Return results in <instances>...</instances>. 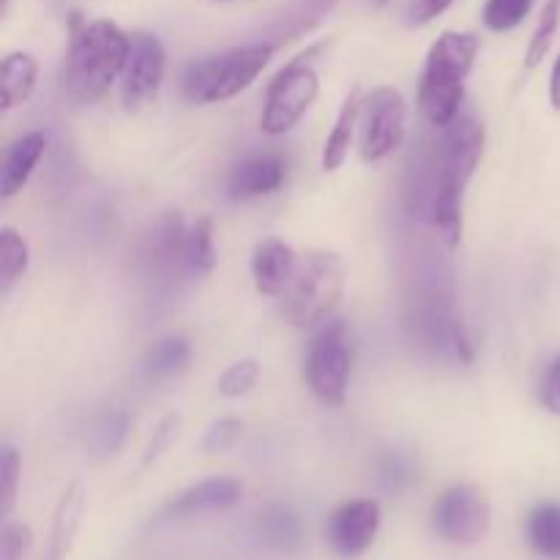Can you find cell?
I'll list each match as a JSON object with an SVG mask.
<instances>
[{
    "label": "cell",
    "instance_id": "5bb4252c",
    "mask_svg": "<svg viewBox=\"0 0 560 560\" xmlns=\"http://www.w3.org/2000/svg\"><path fill=\"white\" fill-rule=\"evenodd\" d=\"M337 3L339 0H284L262 22L255 42H266L277 49L290 42H299V38L310 36L315 27H320L326 16L337 9Z\"/></svg>",
    "mask_w": 560,
    "mask_h": 560
},
{
    "label": "cell",
    "instance_id": "d6986e66",
    "mask_svg": "<svg viewBox=\"0 0 560 560\" xmlns=\"http://www.w3.org/2000/svg\"><path fill=\"white\" fill-rule=\"evenodd\" d=\"M255 534L262 547L282 556H295L306 545V525L288 503H271L255 520Z\"/></svg>",
    "mask_w": 560,
    "mask_h": 560
},
{
    "label": "cell",
    "instance_id": "e0dca14e",
    "mask_svg": "<svg viewBox=\"0 0 560 560\" xmlns=\"http://www.w3.org/2000/svg\"><path fill=\"white\" fill-rule=\"evenodd\" d=\"M82 514H85V490L80 481H71L55 503L44 560H69L77 534H80Z\"/></svg>",
    "mask_w": 560,
    "mask_h": 560
},
{
    "label": "cell",
    "instance_id": "30bf717a",
    "mask_svg": "<svg viewBox=\"0 0 560 560\" xmlns=\"http://www.w3.org/2000/svg\"><path fill=\"white\" fill-rule=\"evenodd\" d=\"M186 233H189V224L184 222L180 211H164L162 217H156L140 244V266L148 279L162 284L189 279L186 273Z\"/></svg>",
    "mask_w": 560,
    "mask_h": 560
},
{
    "label": "cell",
    "instance_id": "ac0fdd59",
    "mask_svg": "<svg viewBox=\"0 0 560 560\" xmlns=\"http://www.w3.org/2000/svg\"><path fill=\"white\" fill-rule=\"evenodd\" d=\"M47 145L49 140L44 131H25L5 148L3 170H0V195H3V200H11V197L25 189L27 180L36 173L38 162L47 153Z\"/></svg>",
    "mask_w": 560,
    "mask_h": 560
},
{
    "label": "cell",
    "instance_id": "836d02e7",
    "mask_svg": "<svg viewBox=\"0 0 560 560\" xmlns=\"http://www.w3.org/2000/svg\"><path fill=\"white\" fill-rule=\"evenodd\" d=\"M33 530L22 520H3L0 536V560H31Z\"/></svg>",
    "mask_w": 560,
    "mask_h": 560
},
{
    "label": "cell",
    "instance_id": "9a60e30c",
    "mask_svg": "<svg viewBox=\"0 0 560 560\" xmlns=\"http://www.w3.org/2000/svg\"><path fill=\"white\" fill-rule=\"evenodd\" d=\"M284 175H288V164L277 153H255V156H246L230 170L228 175V197L233 202H249L260 200V197L277 195L284 184Z\"/></svg>",
    "mask_w": 560,
    "mask_h": 560
},
{
    "label": "cell",
    "instance_id": "1f68e13d",
    "mask_svg": "<svg viewBox=\"0 0 560 560\" xmlns=\"http://www.w3.org/2000/svg\"><path fill=\"white\" fill-rule=\"evenodd\" d=\"M180 430H184V419H180L178 413L164 416V419L156 424V430H153L151 441H148L145 448H142L140 468L142 470L153 468V465H156L159 459L170 452V448H173V443L180 438Z\"/></svg>",
    "mask_w": 560,
    "mask_h": 560
},
{
    "label": "cell",
    "instance_id": "ffe728a7",
    "mask_svg": "<svg viewBox=\"0 0 560 560\" xmlns=\"http://www.w3.org/2000/svg\"><path fill=\"white\" fill-rule=\"evenodd\" d=\"M359 113H361V88L345 96L342 107H339L337 120H334V129L328 131L326 142H323L320 153V167L326 173H337L350 156V148H353L355 135H359Z\"/></svg>",
    "mask_w": 560,
    "mask_h": 560
},
{
    "label": "cell",
    "instance_id": "2e32d148",
    "mask_svg": "<svg viewBox=\"0 0 560 560\" xmlns=\"http://www.w3.org/2000/svg\"><path fill=\"white\" fill-rule=\"evenodd\" d=\"M299 257L293 246L284 244L282 238H273V235L262 238L252 252V279H255L257 293L268 299H282L295 277Z\"/></svg>",
    "mask_w": 560,
    "mask_h": 560
},
{
    "label": "cell",
    "instance_id": "8fae6325",
    "mask_svg": "<svg viewBox=\"0 0 560 560\" xmlns=\"http://www.w3.org/2000/svg\"><path fill=\"white\" fill-rule=\"evenodd\" d=\"M383 525V506L375 498H353L339 503L326 523V541L342 560H355L377 541Z\"/></svg>",
    "mask_w": 560,
    "mask_h": 560
},
{
    "label": "cell",
    "instance_id": "4dcf8cb0",
    "mask_svg": "<svg viewBox=\"0 0 560 560\" xmlns=\"http://www.w3.org/2000/svg\"><path fill=\"white\" fill-rule=\"evenodd\" d=\"M260 383V364L255 359L233 361L219 377V394L228 399H241Z\"/></svg>",
    "mask_w": 560,
    "mask_h": 560
},
{
    "label": "cell",
    "instance_id": "277c9868",
    "mask_svg": "<svg viewBox=\"0 0 560 560\" xmlns=\"http://www.w3.org/2000/svg\"><path fill=\"white\" fill-rule=\"evenodd\" d=\"M348 282V262L339 252L312 249L299 257V268L282 295L284 320L295 328H317L334 317Z\"/></svg>",
    "mask_w": 560,
    "mask_h": 560
},
{
    "label": "cell",
    "instance_id": "cb8c5ba5",
    "mask_svg": "<svg viewBox=\"0 0 560 560\" xmlns=\"http://www.w3.org/2000/svg\"><path fill=\"white\" fill-rule=\"evenodd\" d=\"M525 539L541 558H560V501H539L530 506Z\"/></svg>",
    "mask_w": 560,
    "mask_h": 560
},
{
    "label": "cell",
    "instance_id": "f1b7e54d",
    "mask_svg": "<svg viewBox=\"0 0 560 560\" xmlns=\"http://www.w3.org/2000/svg\"><path fill=\"white\" fill-rule=\"evenodd\" d=\"M534 3L536 0H487L481 9V22L492 33H512L528 20Z\"/></svg>",
    "mask_w": 560,
    "mask_h": 560
},
{
    "label": "cell",
    "instance_id": "83f0119b",
    "mask_svg": "<svg viewBox=\"0 0 560 560\" xmlns=\"http://www.w3.org/2000/svg\"><path fill=\"white\" fill-rule=\"evenodd\" d=\"M560 27V0H547L545 9H541L539 22L534 27V36H530L528 49H525V69H536L541 66V60L550 52L552 42L558 36Z\"/></svg>",
    "mask_w": 560,
    "mask_h": 560
},
{
    "label": "cell",
    "instance_id": "7c38bea8",
    "mask_svg": "<svg viewBox=\"0 0 560 560\" xmlns=\"http://www.w3.org/2000/svg\"><path fill=\"white\" fill-rule=\"evenodd\" d=\"M167 74V49L148 31L131 33V52L120 74V102L126 109H140L151 102Z\"/></svg>",
    "mask_w": 560,
    "mask_h": 560
},
{
    "label": "cell",
    "instance_id": "8992f818",
    "mask_svg": "<svg viewBox=\"0 0 560 560\" xmlns=\"http://www.w3.org/2000/svg\"><path fill=\"white\" fill-rule=\"evenodd\" d=\"M331 49V42H317L306 47L304 52L295 55L293 60L282 66L271 77L266 88V104H262L260 129L266 135L279 137L288 135L301 118L312 109V104L320 96V77H317L315 63L323 52Z\"/></svg>",
    "mask_w": 560,
    "mask_h": 560
},
{
    "label": "cell",
    "instance_id": "44dd1931",
    "mask_svg": "<svg viewBox=\"0 0 560 560\" xmlns=\"http://www.w3.org/2000/svg\"><path fill=\"white\" fill-rule=\"evenodd\" d=\"M38 82V60L31 52H9L0 63V109L22 107Z\"/></svg>",
    "mask_w": 560,
    "mask_h": 560
},
{
    "label": "cell",
    "instance_id": "603a6c76",
    "mask_svg": "<svg viewBox=\"0 0 560 560\" xmlns=\"http://www.w3.org/2000/svg\"><path fill=\"white\" fill-rule=\"evenodd\" d=\"M131 432V419L124 410H107L96 416L85 430V448L93 459H109L126 446Z\"/></svg>",
    "mask_w": 560,
    "mask_h": 560
},
{
    "label": "cell",
    "instance_id": "9c48e42d",
    "mask_svg": "<svg viewBox=\"0 0 560 560\" xmlns=\"http://www.w3.org/2000/svg\"><path fill=\"white\" fill-rule=\"evenodd\" d=\"M430 523L432 530L448 545L474 547L490 534L492 503L481 487L452 485L432 503Z\"/></svg>",
    "mask_w": 560,
    "mask_h": 560
},
{
    "label": "cell",
    "instance_id": "74e56055",
    "mask_svg": "<svg viewBox=\"0 0 560 560\" xmlns=\"http://www.w3.org/2000/svg\"><path fill=\"white\" fill-rule=\"evenodd\" d=\"M366 5H372V9H386L388 3H392V0H364Z\"/></svg>",
    "mask_w": 560,
    "mask_h": 560
},
{
    "label": "cell",
    "instance_id": "484cf974",
    "mask_svg": "<svg viewBox=\"0 0 560 560\" xmlns=\"http://www.w3.org/2000/svg\"><path fill=\"white\" fill-rule=\"evenodd\" d=\"M217 268V241L211 217H197L186 233V273L189 279L208 277Z\"/></svg>",
    "mask_w": 560,
    "mask_h": 560
},
{
    "label": "cell",
    "instance_id": "e575fe53",
    "mask_svg": "<svg viewBox=\"0 0 560 560\" xmlns=\"http://www.w3.org/2000/svg\"><path fill=\"white\" fill-rule=\"evenodd\" d=\"M539 402L547 413L560 416V353L545 366L539 377Z\"/></svg>",
    "mask_w": 560,
    "mask_h": 560
},
{
    "label": "cell",
    "instance_id": "f546056e",
    "mask_svg": "<svg viewBox=\"0 0 560 560\" xmlns=\"http://www.w3.org/2000/svg\"><path fill=\"white\" fill-rule=\"evenodd\" d=\"M20 452L11 443H3V452H0V514H3V520H11V512H14L16 495H20Z\"/></svg>",
    "mask_w": 560,
    "mask_h": 560
},
{
    "label": "cell",
    "instance_id": "4fadbf2b",
    "mask_svg": "<svg viewBox=\"0 0 560 560\" xmlns=\"http://www.w3.org/2000/svg\"><path fill=\"white\" fill-rule=\"evenodd\" d=\"M244 498V485L233 476H211L197 485H189L178 495L170 498L153 517V525H173L202 514H222L235 509Z\"/></svg>",
    "mask_w": 560,
    "mask_h": 560
},
{
    "label": "cell",
    "instance_id": "52a82bcc",
    "mask_svg": "<svg viewBox=\"0 0 560 560\" xmlns=\"http://www.w3.org/2000/svg\"><path fill=\"white\" fill-rule=\"evenodd\" d=\"M306 386L312 388L320 402L331 408H342L348 399L350 381V348L345 323L337 317H328L317 328H312L310 348L304 359Z\"/></svg>",
    "mask_w": 560,
    "mask_h": 560
},
{
    "label": "cell",
    "instance_id": "4316f807",
    "mask_svg": "<svg viewBox=\"0 0 560 560\" xmlns=\"http://www.w3.org/2000/svg\"><path fill=\"white\" fill-rule=\"evenodd\" d=\"M419 479V465L410 454L402 452H386L375 465V481L383 492L388 495H399L408 487H413V481Z\"/></svg>",
    "mask_w": 560,
    "mask_h": 560
},
{
    "label": "cell",
    "instance_id": "5b68a950",
    "mask_svg": "<svg viewBox=\"0 0 560 560\" xmlns=\"http://www.w3.org/2000/svg\"><path fill=\"white\" fill-rule=\"evenodd\" d=\"M273 55H277V47L266 42H249L206 55L186 66L184 80H180L184 98L191 104L228 102L262 74Z\"/></svg>",
    "mask_w": 560,
    "mask_h": 560
},
{
    "label": "cell",
    "instance_id": "7402d4cb",
    "mask_svg": "<svg viewBox=\"0 0 560 560\" xmlns=\"http://www.w3.org/2000/svg\"><path fill=\"white\" fill-rule=\"evenodd\" d=\"M191 364V342L180 334L156 339L142 355V372L151 381H167V377L184 375Z\"/></svg>",
    "mask_w": 560,
    "mask_h": 560
},
{
    "label": "cell",
    "instance_id": "d6a6232c",
    "mask_svg": "<svg viewBox=\"0 0 560 560\" xmlns=\"http://www.w3.org/2000/svg\"><path fill=\"white\" fill-rule=\"evenodd\" d=\"M244 435V421L235 419V416H224V419L211 421L202 432L200 452L202 454H224L235 446Z\"/></svg>",
    "mask_w": 560,
    "mask_h": 560
},
{
    "label": "cell",
    "instance_id": "8d00e7d4",
    "mask_svg": "<svg viewBox=\"0 0 560 560\" xmlns=\"http://www.w3.org/2000/svg\"><path fill=\"white\" fill-rule=\"evenodd\" d=\"M550 104L556 113H560V52H558L556 63H552V71H550Z\"/></svg>",
    "mask_w": 560,
    "mask_h": 560
},
{
    "label": "cell",
    "instance_id": "ba28073f",
    "mask_svg": "<svg viewBox=\"0 0 560 560\" xmlns=\"http://www.w3.org/2000/svg\"><path fill=\"white\" fill-rule=\"evenodd\" d=\"M408 135V104L392 85L372 88L361 96L359 113V151L364 162H383L397 148H402Z\"/></svg>",
    "mask_w": 560,
    "mask_h": 560
},
{
    "label": "cell",
    "instance_id": "d4e9b609",
    "mask_svg": "<svg viewBox=\"0 0 560 560\" xmlns=\"http://www.w3.org/2000/svg\"><path fill=\"white\" fill-rule=\"evenodd\" d=\"M31 268V244L11 224L0 228V293L9 295Z\"/></svg>",
    "mask_w": 560,
    "mask_h": 560
},
{
    "label": "cell",
    "instance_id": "3957f363",
    "mask_svg": "<svg viewBox=\"0 0 560 560\" xmlns=\"http://www.w3.org/2000/svg\"><path fill=\"white\" fill-rule=\"evenodd\" d=\"M481 42L468 31H443L427 52L419 80V107L427 124L446 129L459 118L465 98V82L479 58Z\"/></svg>",
    "mask_w": 560,
    "mask_h": 560
},
{
    "label": "cell",
    "instance_id": "6da1fadb",
    "mask_svg": "<svg viewBox=\"0 0 560 560\" xmlns=\"http://www.w3.org/2000/svg\"><path fill=\"white\" fill-rule=\"evenodd\" d=\"M129 52L131 33H126L118 22L107 16L82 20L80 14H71L69 49L60 71L63 91L74 102H96L113 82H120Z\"/></svg>",
    "mask_w": 560,
    "mask_h": 560
},
{
    "label": "cell",
    "instance_id": "d590c367",
    "mask_svg": "<svg viewBox=\"0 0 560 560\" xmlns=\"http://www.w3.org/2000/svg\"><path fill=\"white\" fill-rule=\"evenodd\" d=\"M454 5V0H416V5L410 9V25H427L435 16L446 14Z\"/></svg>",
    "mask_w": 560,
    "mask_h": 560
},
{
    "label": "cell",
    "instance_id": "f35d334b",
    "mask_svg": "<svg viewBox=\"0 0 560 560\" xmlns=\"http://www.w3.org/2000/svg\"><path fill=\"white\" fill-rule=\"evenodd\" d=\"M9 9H11V0H3V16L9 14Z\"/></svg>",
    "mask_w": 560,
    "mask_h": 560
},
{
    "label": "cell",
    "instance_id": "7a4b0ae2",
    "mask_svg": "<svg viewBox=\"0 0 560 560\" xmlns=\"http://www.w3.org/2000/svg\"><path fill=\"white\" fill-rule=\"evenodd\" d=\"M487 129L481 120L459 115L457 120L441 129L438 151H441V189L432 206V228L438 230L448 249H457L465 230V189L474 180L476 167L485 156Z\"/></svg>",
    "mask_w": 560,
    "mask_h": 560
}]
</instances>
